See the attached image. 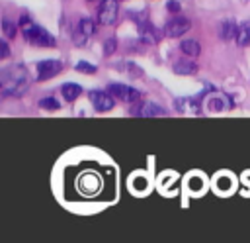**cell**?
<instances>
[{
    "mask_svg": "<svg viewBox=\"0 0 250 243\" xmlns=\"http://www.w3.org/2000/svg\"><path fill=\"white\" fill-rule=\"evenodd\" d=\"M0 84L4 94L21 96L29 86V74L23 65H10L0 71Z\"/></svg>",
    "mask_w": 250,
    "mask_h": 243,
    "instance_id": "cell-1",
    "label": "cell"
},
{
    "mask_svg": "<svg viewBox=\"0 0 250 243\" xmlns=\"http://www.w3.org/2000/svg\"><path fill=\"white\" fill-rule=\"evenodd\" d=\"M23 37H25L27 43L37 45V47H55V37L47 29H43L41 25H33V24L25 25L23 27Z\"/></svg>",
    "mask_w": 250,
    "mask_h": 243,
    "instance_id": "cell-2",
    "label": "cell"
},
{
    "mask_svg": "<svg viewBox=\"0 0 250 243\" xmlns=\"http://www.w3.org/2000/svg\"><path fill=\"white\" fill-rule=\"evenodd\" d=\"M94 33H96V22L90 20V18H82V20L78 22V27H76L74 33H72V41H74V45L82 47V45H86V41H88Z\"/></svg>",
    "mask_w": 250,
    "mask_h": 243,
    "instance_id": "cell-3",
    "label": "cell"
},
{
    "mask_svg": "<svg viewBox=\"0 0 250 243\" xmlns=\"http://www.w3.org/2000/svg\"><path fill=\"white\" fill-rule=\"evenodd\" d=\"M109 92L121 100V102H127V104H133V102H139L141 100V92L129 84H121V82H113L109 84Z\"/></svg>",
    "mask_w": 250,
    "mask_h": 243,
    "instance_id": "cell-4",
    "label": "cell"
},
{
    "mask_svg": "<svg viewBox=\"0 0 250 243\" xmlns=\"http://www.w3.org/2000/svg\"><path fill=\"white\" fill-rule=\"evenodd\" d=\"M117 12H119V0H104L98 10V22L102 25H111L117 20Z\"/></svg>",
    "mask_w": 250,
    "mask_h": 243,
    "instance_id": "cell-5",
    "label": "cell"
},
{
    "mask_svg": "<svg viewBox=\"0 0 250 243\" xmlns=\"http://www.w3.org/2000/svg\"><path fill=\"white\" fill-rule=\"evenodd\" d=\"M37 78L39 80H47V78H53L55 74H59L62 71V61L59 59H43L37 63Z\"/></svg>",
    "mask_w": 250,
    "mask_h": 243,
    "instance_id": "cell-6",
    "label": "cell"
},
{
    "mask_svg": "<svg viewBox=\"0 0 250 243\" xmlns=\"http://www.w3.org/2000/svg\"><path fill=\"white\" fill-rule=\"evenodd\" d=\"M189 20L188 18H184V16H174L172 20H168L166 22V25H164V33L168 35V37H180V35H184L188 29H189Z\"/></svg>",
    "mask_w": 250,
    "mask_h": 243,
    "instance_id": "cell-7",
    "label": "cell"
},
{
    "mask_svg": "<svg viewBox=\"0 0 250 243\" xmlns=\"http://www.w3.org/2000/svg\"><path fill=\"white\" fill-rule=\"evenodd\" d=\"M115 96L109 92H104V90H92L90 92V102L94 104V108L98 110V112H107V110H111L113 106H115V100H113Z\"/></svg>",
    "mask_w": 250,
    "mask_h": 243,
    "instance_id": "cell-8",
    "label": "cell"
},
{
    "mask_svg": "<svg viewBox=\"0 0 250 243\" xmlns=\"http://www.w3.org/2000/svg\"><path fill=\"white\" fill-rule=\"evenodd\" d=\"M100 186H102V180H100V176L96 174V172H84L80 178H78V188H80V192H84V194H96L98 190H100Z\"/></svg>",
    "mask_w": 250,
    "mask_h": 243,
    "instance_id": "cell-9",
    "label": "cell"
},
{
    "mask_svg": "<svg viewBox=\"0 0 250 243\" xmlns=\"http://www.w3.org/2000/svg\"><path fill=\"white\" fill-rule=\"evenodd\" d=\"M129 112L133 116H164L166 114V110L162 106L154 104V102H141V104H135L133 102V106H131Z\"/></svg>",
    "mask_w": 250,
    "mask_h": 243,
    "instance_id": "cell-10",
    "label": "cell"
},
{
    "mask_svg": "<svg viewBox=\"0 0 250 243\" xmlns=\"http://www.w3.org/2000/svg\"><path fill=\"white\" fill-rule=\"evenodd\" d=\"M139 37H141V41H145V43H156V41H158V31H156V27L148 22L146 16H141V20H139Z\"/></svg>",
    "mask_w": 250,
    "mask_h": 243,
    "instance_id": "cell-11",
    "label": "cell"
},
{
    "mask_svg": "<svg viewBox=\"0 0 250 243\" xmlns=\"http://www.w3.org/2000/svg\"><path fill=\"white\" fill-rule=\"evenodd\" d=\"M236 31H238V25L232 20H225L219 27V37L223 41H230V39H236Z\"/></svg>",
    "mask_w": 250,
    "mask_h": 243,
    "instance_id": "cell-12",
    "label": "cell"
},
{
    "mask_svg": "<svg viewBox=\"0 0 250 243\" xmlns=\"http://www.w3.org/2000/svg\"><path fill=\"white\" fill-rule=\"evenodd\" d=\"M80 92H82V86L80 84H74V82H66V84L61 86V94H62V98L66 102H74L80 96Z\"/></svg>",
    "mask_w": 250,
    "mask_h": 243,
    "instance_id": "cell-13",
    "label": "cell"
},
{
    "mask_svg": "<svg viewBox=\"0 0 250 243\" xmlns=\"http://www.w3.org/2000/svg\"><path fill=\"white\" fill-rule=\"evenodd\" d=\"M180 49H182V53L188 55V57H197V55L201 53V45H199L197 39H186V41H182V43H180Z\"/></svg>",
    "mask_w": 250,
    "mask_h": 243,
    "instance_id": "cell-14",
    "label": "cell"
},
{
    "mask_svg": "<svg viewBox=\"0 0 250 243\" xmlns=\"http://www.w3.org/2000/svg\"><path fill=\"white\" fill-rule=\"evenodd\" d=\"M195 71H197V65H195L193 61H188V59L176 61V65H174V73H176V74L188 76V74H193Z\"/></svg>",
    "mask_w": 250,
    "mask_h": 243,
    "instance_id": "cell-15",
    "label": "cell"
},
{
    "mask_svg": "<svg viewBox=\"0 0 250 243\" xmlns=\"http://www.w3.org/2000/svg\"><path fill=\"white\" fill-rule=\"evenodd\" d=\"M207 108H211L213 112H217V110H229L230 108V100L227 96H223V94H217V96H213L207 102Z\"/></svg>",
    "mask_w": 250,
    "mask_h": 243,
    "instance_id": "cell-16",
    "label": "cell"
},
{
    "mask_svg": "<svg viewBox=\"0 0 250 243\" xmlns=\"http://www.w3.org/2000/svg\"><path fill=\"white\" fill-rule=\"evenodd\" d=\"M236 43L238 45H250V22H244L238 25V31H236Z\"/></svg>",
    "mask_w": 250,
    "mask_h": 243,
    "instance_id": "cell-17",
    "label": "cell"
},
{
    "mask_svg": "<svg viewBox=\"0 0 250 243\" xmlns=\"http://www.w3.org/2000/svg\"><path fill=\"white\" fill-rule=\"evenodd\" d=\"M74 69H76L78 73H86V74H94V73L98 71L96 65H90V63H86V61H78V63L74 65Z\"/></svg>",
    "mask_w": 250,
    "mask_h": 243,
    "instance_id": "cell-18",
    "label": "cell"
},
{
    "mask_svg": "<svg viewBox=\"0 0 250 243\" xmlns=\"http://www.w3.org/2000/svg\"><path fill=\"white\" fill-rule=\"evenodd\" d=\"M119 69H121V71H129L133 78H141V76H143V71H141V69H137V67H135V65H131V63L119 65Z\"/></svg>",
    "mask_w": 250,
    "mask_h": 243,
    "instance_id": "cell-19",
    "label": "cell"
},
{
    "mask_svg": "<svg viewBox=\"0 0 250 243\" xmlns=\"http://www.w3.org/2000/svg\"><path fill=\"white\" fill-rule=\"evenodd\" d=\"M39 108H43V110H59V102L55 98H43V100H39Z\"/></svg>",
    "mask_w": 250,
    "mask_h": 243,
    "instance_id": "cell-20",
    "label": "cell"
},
{
    "mask_svg": "<svg viewBox=\"0 0 250 243\" xmlns=\"http://www.w3.org/2000/svg\"><path fill=\"white\" fill-rule=\"evenodd\" d=\"M2 25H4V33H6V37H16V31H18V25H16V24H12L10 20H4Z\"/></svg>",
    "mask_w": 250,
    "mask_h": 243,
    "instance_id": "cell-21",
    "label": "cell"
},
{
    "mask_svg": "<svg viewBox=\"0 0 250 243\" xmlns=\"http://www.w3.org/2000/svg\"><path fill=\"white\" fill-rule=\"evenodd\" d=\"M115 47H117V41H115V37H109V39H105V43H104V55L107 57V55H111L113 51H115Z\"/></svg>",
    "mask_w": 250,
    "mask_h": 243,
    "instance_id": "cell-22",
    "label": "cell"
},
{
    "mask_svg": "<svg viewBox=\"0 0 250 243\" xmlns=\"http://www.w3.org/2000/svg\"><path fill=\"white\" fill-rule=\"evenodd\" d=\"M217 186H219L221 190H227V188L232 186V180H230L229 176H219V178H217Z\"/></svg>",
    "mask_w": 250,
    "mask_h": 243,
    "instance_id": "cell-23",
    "label": "cell"
},
{
    "mask_svg": "<svg viewBox=\"0 0 250 243\" xmlns=\"http://www.w3.org/2000/svg\"><path fill=\"white\" fill-rule=\"evenodd\" d=\"M189 186H191V190H199V188L203 186V180H201L199 176H191V178H189Z\"/></svg>",
    "mask_w": 250,
    "mask_h": 243,
    "instance_id": "cell-24",
    "label": "cell"
},
{
    "mask_svg": "<svg viewBox=\"0 0 250 243\" xmlns=\"http://www.w3.org/2000/svg\"><path fill=\"white\" fill-rule=\"evenodd\" d=\"M166 8H168L170 12H174V14H178V12H180V4H178L176 0H170V2L166 4Z\"/></svg>",
    "mask_w": 250,
    "mask_h": 243,
    "instance_id": "cell-25",
    "label": "cell"
},
{
    "mask_svg": "<svg viewBox=\"0 0 250 243\" xmlns=\"http://www.w3.org/2000/svg\"><path fill=\"white\" fill-rule=\"evenodd\" d=\"M8 53H10L8 43H6V41H0V55H2V59H6V57H8Z\"/></svg>",
    "mask_w": 250,
    "mask_h": 243,
    "instance_id": "cell-26",
    "label": "cell"
},
{
    "mask_svg": "<svg viewBox=\"0 0 250 243\" xmlns=\"http://www.w3.org/2000/svg\"><path fill=\"white\" fill-rule=\"evenodd\" d=\"M145 186H146V180L145 178H135V188L137 190H143Z\"/></svg>",
    "mask_w": 250,
    "mask_h": 243,
    "instance_id": "cell-27",
    "label": "cell"
},
{
    "mask_svg": "<svg viewBox=\"0 0 250 243\" xmlns=\"http://www.w3.org/2000/svg\"><path fill=\"white\" fill-rule=\"evenodd\" d=\"M88 2H94L96 4V2H104V0H88Z\"/></svg>",
    "mask_w": 250,
    "mask_h": 243,
    "instance_id": "cell-28",
    "label": "cell"
},
{
    "mask_svg": "<svg viewBox=\"0 0 250 243\" xmlns=\"http://www.w3.org/2000/svg\"><path fill=\"white\" fill-rule=\"evenodd\" d=\"M119 2H123V0H119Z\"/></svg>",
    "mask_w": 250,
    "mask_h": 243,
    "instance_id": "cell-29",
    "label": "cell"
}]
</instances>
